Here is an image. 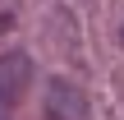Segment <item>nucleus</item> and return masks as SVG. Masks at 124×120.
Wrapping results in <instances>:
<instances>
[{"instance_id": "f257e3e1", "label": "nucleus", "mask_w": 124, "mask_h": 120, "mask_svg": "<svg viewBox=\"0 0 124 120\" xmlns=\"http://www.w3.org/2000/svg\"><path fill=\"white\" fill-rule=\"evenodd\" d=\"M28 83H32V60H28V51L0 55V120H14V106H18V97L28 92Z\"/></svg>"}, {"instance_id": "f03ea898", "label": "nucleus", "mask_w": 124, "mask_h": 120, "mask_svg": "<svg viewBox=\"0 0 124 120\" xmlns=\"http://www.w3.org/2000/svg\"><path fill=\"white\" fill-rule=\"evenodd\" d=\"M46 120H87L83 88L69 83V79H51L46 83Z\"/></svg>"}, {"instance_id": "7ed1b4c3", "label": "nucleus", "mask_w": 124, "mask_h": 120, "mask_svg": "<svg viewBox=\"0 0 124 120\" xmlns=\"http://www.w3.org/2000/svg\"><path fill=\"white\" fill-rule=\"evenodd\" d=\"M9 23H14V18H5V14H0V32H5V28H9Z\"/></svg>"}, {"instance_id": "20e7f679", "label": "nucleus", "mask_w": 124, "mask_h": 120, "mask_svg": "<svg viewBox=\"0 0 124 120\" xmlns=\"http://www.w3.org/2000/svg\"><path fill=\"white\" fill-rule=\"evenodd\" d=\"M120 46H124V28H120Z\"/></svg>"}]
</instances>
